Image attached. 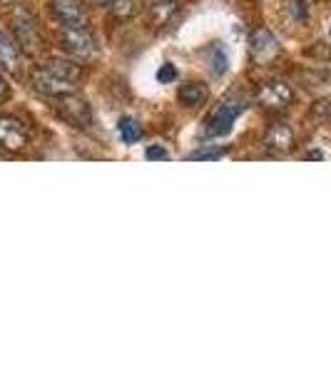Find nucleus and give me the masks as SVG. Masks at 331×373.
<instances>
[{
	"label": "nucleus",
	"mask_w": 331,
	"mask_h": 373,
	"mask_svg": "<svg viewBox=\"0 0 331 373\" xmlns=\"http://www.w3.org/2000/svg\"><path fill=\"white\" fill-rule=\"evenodd\" d=\"M13 33H15V43L20 45V50L28 55L38 53L40 45H43V38H40V28H38V20L30 10L18 8L13 10Z\"/></svg>",
	"instance_id": "39448f33"
},
{
	"label": "nucleus",
	"mask_w": 331,
	"mask_h": 373,
	"mask_svg": "<svg viewBox=\"0 0 331 373\" xmlns=\"http://www.w3.org/2000/svg\"><path fill=\"white\" fill-rule=\"evenodd\" d=\"M249 48H252V58L257 63H269L279 55V43L267 28H259L257 33L249 40Z\"/></svg>",
	"instance_id": "1a4fd4ad"
},
{
	"label": "nucleus",
	"mask_w": 331,
	"mask_h": 373,
	"mask_svg": "<svg viewBox=\"0 0 331 373\" xmlns=\"http://www.w3.org/2000/svg\"><path fill=\"white\" fill-rule=\"evenodd\" d=\"M117 132L125 145H135L137 140H142V125H140L135 117H122L117 125Z\"/></svg>",
	"instance_id": "ddd939ff"
},
{
	"label": "nucleus",
	"mask_w": 331,
	"mask_h": 373,
	"mask_svg": "<svg viewBox=\"0 0 331 373\" xmlns=\"http://www.w3.org/2000/svg\"><path fill=\"white\" fill-rule=\"evenodd\" d=\"M177 100L184 105V107H199L209 100V88L204 83H184L179 85L177 90Z\"/></svg>",
	"instance_id": "9b49d317"
},
{
	"label": "nucleus",
	"mask_w": 331,
	"mask_h": 373,
	"mask_svg": "<svg viewBox=\"0 0 331 373\" xmlns=\"http://www.w3.org/2000/svg\"><path fill=\"white\" fill-rule=\"evenodd\" d=\"M30 145V130L13 115L0 117V147L5 152H23Z\"/></svg>",
	"instance_id": "0eeeda50"
},
{
	"label": "nucleus",
	"mask_w": 331,
	"mask_h": 373,
	"mask_svg": "<svg viewBox=\"0 0 331 373\" xmlns=\"http://www.w3.org/2000/svg\"><path fill=\"white\" fill-rule=\"evenodd\" d=\"M247 110V100L232 95L227 98L217 110L212 112V117L207 120V137H224V135L232 132L234 122H237L239 115Z\"/></svg>",
	"instance_id": "20e7f679"
},
{
	"label": "nucleus",
	"mask_w": 331,
	"mask_h": 373,
	"mask_svg": "<svg viewBox=\"0 0 331 373\" xmlns=\"http://www.w3.org/2000/svg\"><path fill=\"white\" fill-rule=\"evenodd\" d=\"M110 10H112L117 18H130V15L135 13V5H137V0H110Z\"/></svg>",
	"instance_id": "dca6fc26"
},
{
	"label": "nucleus",
	"mask_w": 331,
	"mask_h": 373,
	"mask_svg": "<svg viewBox=\"0 0 331 373\" xmlns=\"http://www.w3.org/2000/svg\"><path fill=\"white\" fill-rule=\"evenodd\" d=\"M20 65V45L10 40L5 33H0V68L3 70H18Z\"/></svg>",
	"instance_id": "f8f14e48"
},
{
	"label": "nucleus",
	"mask_w": 331,
	"mask_h": 373,
	"mask_svg": "<svg viewBox=\"0 0 331 373\" xmlns=\"http://www.w3.org/2000/svg\"><path fill=\"white\" fill-rule=\"evenodd\" d=\"M289 13L297 23H304L309 15V8H307V0H289Z\"/></svg>",
	"instance_id": "f3484780"
},
{
	"label": "nucleus",
	"mask_w": 331,
	"mask_h": 373,
	"mask_svg": "<svg viewBox=\"0 0 331 373\" xmlns=\"http://www.w3.org/2000/svg\"><path fill=\"white\" fill-rule=\"evenodd\" d=\"M309 159H324V154L322 152H312L309 154Z\"/></svg>",
	"instance_id": "5701e85b"
},
{
	"label": "nucleus",
	"mask_w": 331,
	"mask_h": 373,
	"mask_svg": "<svg viewBox=\"0 0 331 373\" xmlns=\"http://www.w3.org/2000/svg\"><path fill=\"white\" fill-rule=\"evenodd\" d=\"M145 157H147V159H162V162H164V159H169V152H167L164 147H159V145H157V147H147Z\"/></svg>",
	"instance_id": "aec40b11"
},
{
	"label": "nucleus",
	"mask_w": 331,
	"mask_h": 373,
	"mask_svg": "<svg viewBox=\"0 0 331 373\" xmlns=\"http://www.w3.org/2000/svg\"><path fill=\"white\" fill-rule=\"evenodd\" d=\"M314 115L317 117H324V120H329L331 117V98H327V100H322V103L314 107Z\"/></svg>",
	"instance_id": "412c9836"
},
{
	"label": "nucleus",
	"mask_w": 331,
	"mask_h": 373,
	"mask_svg": "<svg viewBox=\"0 0 331 373\" xmlns=\"http://www.w3.org/2000/svg\"><path fill=\"white\" fill-rule=\"evenodd\" d=\"M63 50L78 63L95 60L100 53V40L90 28H73L63 30Z\"/></svg>",
	"instance_id": "f03ea898"
},
{
	"label": "nucleus",
	"mask_w": 331,
	"mask_h": 373,
	"mask_svg": "<svg viewBox=\"0 0 331 373\" xmlns=\"http://www.w3.org/2000/svg\"><path fill=\"white\" fill-rule=\"evenodd\" d=\"M227 68H229L227 50H224L222 45H214L212 53H209V70H212V75H217V78H222V75L227 73Z\"/></svg>",
	"instance_id": "2eb2a0df"
},
{
	"label": "nucleus",
	"mask_w": 331,
	"mask_h": 373,
	"mask_svg": "<svg viewBox=\"0 0 331 373\" xmlns=\"http://www.w3.org/2000/svg\"><path fill=\"white\" fill-rule=\"evenodd\" d=\"M174 8H177V3H174V0H152V3H149V10H147L149 20H152L154 25L164 23V20L172 18Z\"/></svg>",
	"instance_id": "4468645a"
},
{
	"label": "nucleus",
	"mask_w": 331,
	"mask_h": 373,
	"mask_svg": "<svg viewBox=\"0 0 331 373\" xmlns=\"http://www.w3.org/2000/svg\"><path fill=\"white\" fill-rule=\"evenodd\" d=\"M227 149H197V152L189 154V159H197V162H207V159H219Z\"/></svg>",
	"instance_id": "6ab92c4d"
},
{
	"label": "nucleus",
	"mask_w": 331,
	"mask_h": 373,
	"mask_svg": "<svg viewBox=\"0 0 331 373\" xmlns=\"http://www.w3.org/2000/svg\"><path fill=\"white\" fill-rule=\"evenodd\" d=\"M80 80H83V68L78 65V60H48L33 73V88L48 98H58V95L73 93Z\"/></svg>",
	"instance_id": "f257e3e1"
},
{
	"label": "nucleus",
	"mask_w": 331,
	"mask_h": 373,
	"mask_svg": "<svg viewBox=\"0 0 331 373\" xmlns=\"http://www.w3.org/2000/svg\"><path fill=\"white\" fill-rule=\"evenodd\" d=\"M55 112L60 120L70 125V127H90L93 125V107L88 105V100L80 98L78 93H65L55 98Z\"/></svg>",
	"instance_id": "7ed1b4c3"
},
{
	"label": "nucleus",
	"mask_w": 331,
	"mask_h": 373,
	"mask_svg": "<svg viewBox=\"0 0 331 373\" xmlns=\"http://www.w3.org/2000/svg\"><path fill=\"white\" fill-rule=\"evenodd\" d=\"M8 98H10V85H8V80L0 75V103H5Z\"/></svg>",
	"instance_id": "4be33fe9"
},
{
	"label": "nucleus",
	"mask_w": 331,
	"mask_h": 373,
	"mask_svg": "<svg viewBox=\"0 0 331 373\" xmlns=\"http://www.w3.org/2000/svg\"><path fill=\"white\" fill-rule=\"evenodd\" d=\"M264 147L274 154H284L294 147V130L287 122H274L264 135Z\"/></svg>",
	"instance_id": "9d476101"
},
{
	"label": "nucleus",
	"mask_w": 331,
	"mask_h": 373,
	"mask_svg": "<svg viewBox=\"0 0 331 373\" xmlns=\"http://www.w3.org/2000/svg\"><path fill=\"white\" fill-rule=\"evenodd\" d=\"M103 3H110V0H103Z\"/></svg>",
	"instance_id": "b1692460"
},
{
	"label": "nucleus",
	"mask_w": 331,
	"mask_h": 373,
	"mask_svg": "<svg viewBox=\"0 0 331 373\" xmlns=\"http://www.w3.org/2000/svg\"><path fill=\"white\" fill-rule=\"evenodd\" d=\"M50 10L63 30L88 28V8L83 0H50Z\"/></svg>",
	"instance_id": "423d86ee"
},
{
	"label": "nucleus",
	"mask_w": 331,
	"mask_h": 373,
	"mask_svg": "<svg viewBox=\"0 0 331 373\" xmlns=\"http://www.w3.org/2000/svg\"><path fill=\"white\" fill-rule=\"evenodd\" d=\"M174 80H177V68H174L172 63H164L162 68L157 70V83L169 85V83H174Z\"/></svg>",
	"instance_id": "a211bd4d"
},
{
	"label": "nucleus",
	"mask_w": 331,
	"mask_h": 373,
	"mask_svg": "<svg viewBox=\"0 0 331 373\" xmlns=\"http://www.w3.org/2000/svg\"><path fill=\"white\" fill-rule=\"evenodd\" d=\"M257 100L269 110H284L294 100V90L287 83H267L259 90Z\"/></svg>",
	"instance_id": "6e6552de"
}]
</instances>
